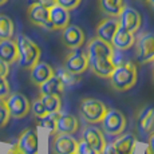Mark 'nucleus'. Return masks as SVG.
Here are the masks:
<instances>
[{"label":"nucleus","mask_w":154,"mask_h":154,"mask_svg":"<svg viewBox=\"0 0 154 154\" xmlns=\"http://www.w3.org/2000/svg\"><path fill=\"white\" fill-rule=\"evenodd\" d=\"M138 142L137 135H134L133 133H127V134H119V137L117 138L112 143L117 149H119L122 153L125 154H134L135 145Z\"/></svg>","instance_id":"22"},{"label":"nucleus","mask_w":154,"mask_h":154,"mask_svg":"<svg viewBox=\"0 0 154 154\" xmlns=\"http://www.w3.org/2000/svg\"><path fill=\"white\" fill-rule=\"evenodd\" d=\"M50 22L52 24V28L55 29H59L62 31L63 28H66L67 26L70 24V20H71V16H70V11L66 10L64 7L59 4H55L50 8Z\"/></svg>","instance_id":"17"},{"label":"nucleus","mask_w":154,"mask_h":154,"mask_svg":"<svg viewBox=\"0 0 154 154\" xmlns=\"http://www.w3.org/2000/svg\"><path fill=\"white\" fill-rule=\"evenodd\" d=\"M15 34V24L10 16L0 14V40L11 39Z\"/></svg>","instance_id":"26"},{"label":"nucleus","mask_w":154,"mask_h":154,"mask_svg":"<svg viewBox=\"0 0 154 154\" xmlns=\"http://www.w3.org/2000/svg\"><path fill=\"white\" fill-rule=\"evenodd\" d=\"M31 111H32V114L36 117V119L38 118L44 117V115L47 114V111H46V109H44L40 98H36V99H34V102H31Z\"/></svg>","instance_id":"29"},{"label":"nucleus","mask_w":154,"mask_h":154,"mask_svg":"<svg viewBox=\"0 0 154 154\" xmlns=\"http://www.w3.org/2000/svg\"><path fill=\"white\" fill-rule=\"evenodd\" d=\"M102 123L103 133L111 137H118L125 131L127 126V118L121 110L118 109H107V112L105 114Z\"/></svg>","instance_id":"5"},{"label":"nucleus","mask_w":154,"mask_h":154,"mask_svg":"<svg viewBox=\"0 0 154 154\" xmlns=\"http://www.w3.org/2000/svg\"><path fill=\"white\" fill-rule=\"evenodd\" d=\"M79 130V119L72 114H59L56 118L55 133L60 134H75Z\"/></svg>","instance_id":"19"},{"label":"nucleus","mask_w":154,"mask_h":154,"mask_svg":"<svg viewBox=\"0 0 154 154\" xmlns=\"http://www.w3.org/2000/svg\"><path fill=\"white\" fill-rule=\"evenodd\" d=\"M27 16L28 20L32 23L34 26L44 29H48V31H54L52 24L50 22V11L48 8L43 7L42 4L34 2L29 4L28 10H27Z\"/></svg>","instance_id":"9"},{"label":"nucleus","mask_w":154,"mask_h":154,"mask_svg":"<svg viewBox=\"0 0 154 154\" xmlns=\"http://www.w3.org/2000/svg\"><path fill=\"white\" fill-rule=\"evenodd\" d=\"M39 87V93L40 94H48V95H60L64 90V85L60 81L58 75H52L50 79H47L46 82H43Z\"/></svg>","instance_id":"23"},{"label":"nucleus","mask_w":154,"mask_h":154,"mask_svg":"<svg viewBox=\"0 0 154 154\" xmlns=\"http://www.w3.org/2000/svg\"><path fill=\"white\" fill-rule=\"evenodd\" d=\"M100 154H125V153H122L119 149H117L114 146V143H106L105 149Z\"/></svg>","instance_id":"34"},{"label":"nucleus","mask_w":154,"mask_h":154,"mask_svg":"<svg viewBox=\"0 0 154 154\" xmlns=\"http://www.w3.org/2000/svg\"><path fill=\"white\" fill-rule=\"evenodd\" d=\"M138 2H141V3H146L147 0H138Z\"/></svg>","instance_id":"40"},{"label":"nucleus","mask_w":154,"mask_h":154,"mask_svg":"<svg viewBox=\"0 0 154 154\" xmlns=\"http://www.w3.org/2000/svg\"><path fill=\"white\" fill-rule=\"evenodd\" d=\"M10 63H7V62L2 60L0 59V76H4V78H7L8 74H10Z\"/></svg>","instance_id":"35"},{"label":"nucleus","mask_w":154,"mask_h":154,"mask_svg":"<svg viewBox=\"0 0 154 154\" xmlns=\"http://www.w3.org/2000/svg\"><path fill=\"white\" fill-rule=\"evenodd\" d=\"M82 140L86 143H88L93 149H95L99 154L103 152L106 146V138L103 135V131L95 126H87L82 133Z\"/></svg>","instance_id":"15"},{"label":"nucleus","mask_w":154,"mask_h":154,"mask_svg":"<svg viewBox=\"0 0 154 154\" xmlns=\"http://www.w3.org/2000/svg\"><path fill=\"white\" fill-rule=\"evenodd\" d=\"M86 42L85 31L79 26L69 24L66 28L62 29V43L70 50L82 48Z\"/></svg>","instance_id":"11"},{"label":"nucleus","mask_w":154,"mask_h":154,"mask_svg":"<svg viewBox=\"0 0 154 154\" xmlns=\"http://www.w3.org/2000/svg\"><path fill=\"white\" fill-rule=\"evenodd\" d=\"M81 3H82V0H56V4L62 5V7H64L69 11L78 8L81 5Z\"/></svg>","instance_id":"33"},{"label":"nucleus","mask_w":154,"mask_h":154,"mask_svg":"<svg viewBox=\"0 0 154 154\" xmlns=\"http://www.w3.org/2000/svg\"><path fill=\"white\" fill-rule=\"evenodd\" d=\"M76 154H99L95 149L90 146L88 143H86L83 140L78 141V147H76Z\"/></svg>","instance_id":"31"},{"label":"nucleus","mask_w":154,"mask_h":154,"mask_svg":"<svg viewBox=\"0 0 154 154\" xmlns=\"http://www.w3.org/2000/svg\"><path fill=\"white\" fill-rule=\"evenodd\" d=\"M78 147V141L71 134L55 133L52 138L51 150L52 154H75Z\"/></svg>","instance_id":"12"},{"label":"nucleus","mask_w":154,"mask_h":154,"mask_svg":"<svg viewBox=\"0 0 154 154\" xmlns=\"http://www.w3.org/2000/svg\"><path fill=\"white\" fill-rule=\"evenodd\" d=\"M86 52L88 56V69H91L97 76L107 79L115 67V50L111 43L94 36L88 40Z\"/></svg>","instance_id":"1"},{"label":"nucleus","mask_w":154,"mask_h":154,"mask_svg":"<svg viewBox=\"0 0 154 154\" xmlns=\"http://www.w3.org/2000/svg\"><path fill=\"white\" fill-rule=\"evenodd\" d=\"M135 43V36L133 32L127 31V29L119 27L118 31L115 32L114 38L111 40V46L114 47L115 51H127V50L133 48Z\"/></svg>","instance_id":"18"},{"label":"nucleus","mask_w":154,"mask_h":154,"mask_svg":"<svg viewBox=\"0 0 154 154\" xmlns=\"http://www.w3.org/2000/svg\"><path fill=\"white\" fill-rule=\"evenodd\" d=\"M10 111H8V107L5 105V99H0V129L4 127L10 122Z\"/></svg>","instance_id":"30"},{"label":"nucleus","mask_w":154,"mask_h":154,"mask_svg":"<svg viewBox=\"0 0 154 154\" xmlns=\"http://www.w3.org/2000/svg\"><path fill=\"white\" fill-rule=\"evenodd\" d=\"M146 3L150 5V7H153V8H154V0H147Z\"/></svg>","instance_id":"38"},{"label":"nucleus","mask_w":154,"mask_h":154,"mask_svg":"<svg viewBox=\"0 0 154 154\" xmlns=\"http://www.w3.org/2000/svg\"><path fill=\"white\" fill-rule=\"evenodd\" d=\"M17 44L16 39H2L0 40V59L12 64L17 62Z\"/></svg>","instance_id":"21"},{"label":"nucleus","mask_w":154,"mask_h":154,"mask_svg":"<svg viewBox=\"0 0 154 154\" xmlns=\"http://www.w3.org/2000/svg\"><path fill=\"white\" fill-rule=\"evenodd\" d=\"M110 86L115 91H127L133 88L138 82V69L134 62H121L117 63L112 70L111 75L109 76Z\"/></svg>","instance_id":"2"},{"label":"nucleus","mask_w":154,"mask_h":154,"mask_svg":"<svg viewBox=\"0 0 154 154\" xmlns=\"http://www.w3.org/2000/svg\"><path fill=\"white\" fill-rule=\"evenodd\" d=\"M17 44V63L22 69L29 70L34 67L42 56V50L32 39H29L27 35L20 34L16 38Z\"/></svg>","instance_id":"3"},{"label":"nucleus","mask_w":154,"mask_h":154,"mask_svg":"<svg viewBox=\"0 0 154 154\" xmlns=\"http://www.w3.org/2000/svg\"><path fill=\"white\" fill-rule=\"evenodd\" d=\"M107 106L99 99L95 98H83L79 103V110L86 122L95 125L100 123L105 114L107 112Z\"/></svg>","instance_id":"4"},{"label":"nucleus","mask_w":154,"mask_h":154,"mask_svg":"<svg viewBox=\"0 0 154 154\" xmlns=\"http://www.w3.org/2000/svg\"><path fill=\"white\" fill-rule=\"evenodd\" d=\"M138 129L143 134L154 133V106H145L137 114Z\"/></svg>","instance_id":"20"},{"label":"nucleus","mask_w":154,"mask_h":154,"mask_svg":"<svg viewBox=\"0 0 154 154\" xmlns=\"http://www.w3.org/2000/svg\"><path fill=\"white\" fill-rule=\"evenodd\" d=\"M5 105L8 107L10 115L16 119L27 117L31 111V102L22 93H11L5 98Z\"/></svg>","instance_id":"7"},{"label":"nucleus","mask_w":154,"mask_h":154,"mask_svg":"<svg viewBox=\"0 0 154 154\" xmlns=\"http://www.w3.org/2000/svg\"><path fill=\"white\" fill-rule=\"evenodd\" d=\"M63 67L74 74H83L88 70V56L87 52L81 48L71 50L63 60Z\"/></svg>","instance_id":"8"},{"label":"nucleus","mask_w":154,"mask_h":154,"mask_svg":"<svg viewBox=\"0 0 154 154\" xmlns=\"http://www.w3.org/2000/svg\"><path fill=\"white\" fill-rule=\"evenodd\" d=\"M118 20H119L121 27L127 29V31H130V32H133L134 35L140 31L141 24H142L141 14L138 12L135 8L129 7V5L123 7L122 12L118 16Z\"/></svg>","instance_id":"13"},{"label":"nucleus","mask_w":154,"mask_h":154,"mask_svg":"<svg viewBox=\"0 0 154 154\" xmlns=\"http://www.w3.org/2000/svg\"><path fill=\"white\" fill-rule=\"evenodd\" d=\"M153 82H154V66H153Z\"/></svg>","instance_id":"41"},{"label":"nucleus","mask_w":154,"mask_h":154,"mask_svg":"<svg viewBox=\"0 0 154 154\" xmlns=\"http://www.w3.org/2000/svg\"><path fill=\"white\" fill-rule=\"evenodd\" d=\"M75 154H76V153H75Z\"/></svg>","instance_id":"42"},{"label":"nucleus","mask_w":154,"mask_h":154,"mask_svg":"<svg viewBox=\"0 0 154 154\" xmlns=\"http://www.w3.org/2000/svg\"><path fill=\"white\" fill-rule=\"evenodd\" d=\"M36 3H39V4H42L43 7H46V8H51L52 5H55L56 4V0H35Z\"/></svg>","instance_id":"36"},{"label":"nucleus","mask_w":154,"mask_h":154,"mask_svg":"<svg viewBox=\"0 0 154 154\" xmlns=\"http://www.w3.org/2000/svg\"><path fill=\"white\" fill-rule=\"evenodd\" d=\"M99 10L106 16L118 17L125 7V0H98Z\"/></svg>","instance_id":"24"},{"label":"nucleus","mask_w":154,"mask_h":154,"mask_svg":"<svg viewBox=\"0 0 154 154\" xmlns=\"http://www.w3.org/2000/svg\"><path fill=\"white\" fill-rule=\"evenodd\" d=\"M11 94V87L7 78L0 76V99H5Z\"/></svg>","instance_id":"32"},{"label":"nucleus","mask_w":154,"mask_h":154,"mask_svg":"<svg viewBox=\"0 0 154 154\" xmlns=\"http://www.w3.org/2000/svg\"><path fill=\"white\" fill-rule=\"evenodd\" d=\"M119 27H121V24H119L118 17L107 16L98 23V26H97V28H95V36L102 40H106V42L111 43L115 32L118 31Z\"/></svg>","instance_id":"14"},{"label":"nucleus","mask_w":154,"mask_h":154,"mask_svg":"<svg viewBox=\"0 0 154 154\" xmlns=\"http://www.w3.org/2000/svg\"><path fill=\"white\" fill-rule=\"evenodd\" d=\"M7 2H8V0H0V5H4Z\"/></svg>","instance_id":"39"},{"label":"nucleus","mask_w":154,"mask_h":154,"mask_svg":"<svg viewBox=\"0 0 154 154\" xmlns=\"http://www.w3.org/2000/svg\"><path fill=\"white\" fill-rule=\"evenodd\" d=\"M55 74L60 78V81L63 82L64 87L66 86H70V87H72V86H76L81 82V75H78V74H74L71 72V71L66 70L63 66L59 67V69L55 70Z\"/></svg>","instance_id":"27"},{"label":"nucleus","mask_w":154,"mask_h":154,"mask_svg":"<svg viewBox=\"0 0 154 154\" xmlns=\"http://www.w3.org/2000/svg\"><path fill=\"white\" fill-rule=\"evenodd\" d=\"M28 71H29V79H31L32 83L36 86H40L43 82H46L52 75H55L54 67L50 63H47V62H40V60Z\"/></svg>","instance_id":"16"},{"label":"nucleus","mask_w":154,"mask_h":154,"mask_svg":"<svg viewBox=\"0 0 154 154\" xmlns=\"http://www.w3.org/2000/svg\"><path fill=\"white\" fill-rule=\"evenodd\" d=\"M20 154H39V140L35 129H26L22 131L16 142Z\"/></svg>","instance_id":"10"},{"label":"nucleus","mask_w":154,"mask_h":154,"mask_svg":"<svg viewBox=\"0 0 154 154\" xmlns=\"http://www.w3.org/2000/svg\"><path fill=\"white\" fill-rule=\"evenodd\" d=\"M7 154H20V152H19V150H17L16 145H14V146H11L10 149H8Z\"/></svg>","instance_id":"37"},{"label":"nucleus","mask_w":154,"mask_h":154,"mask_svg":"<svg viewBox=\"0 0 154 154\" xmlns=\"http://www.w3.org/2000/svg\"><path fill=\"white\" fill-rule=\"evenodd\" d=\"M135 58L141 64L154 63V32H143L135 39Z\"/></svg>","instance_id":"6"},{"label":"nucleus","mask_w":154,"mask_h":154,"mask_svg":"<svg viewBox=\"0 0 154 154\" xmlns=\"http://www.w3.org/2000/svg\"><path fill=\"white\" fill-rule=\"evenodd\" d=\"M59 112H47L44 117L38 118V123L39 126L47 129L52 135L55 134V127H56V118H58Z\"/></svg>","instance_id":"28"},{"label":"nucleus","mask_w":154,"mask_h":154,"mask_svg":"<svg viewBox=\"0 0 154 154\" xmlns=\"http://www.w3.org/2000/svg\"><path fill=\"white\" fill-rule=\"evenodd\" d=\"M44 109L47 112H59L62 109L60 95H48V94H40L39 95Z\"/></svg>","instance_id":"25"}]
</instances>
